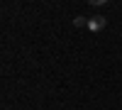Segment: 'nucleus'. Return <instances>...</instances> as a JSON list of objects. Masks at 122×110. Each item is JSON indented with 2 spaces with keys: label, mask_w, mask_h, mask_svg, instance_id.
Returning a JSON list of instances; mask_svg holds the SVG:
<instances>
[{
  "label": "nucleus",
  "mask_w": 122,
  "mask_h": 110,
  "mask_svg": "<svg viewBox=\"0 0 122 110\" xmlns=\"http://www.w3.org/2000/svg\"><path fill=\"white\" fill-rule=\"evenodd\" d=\"M107 25V20L103 15H93V17H88V29L90 32H100V29H105Z\"/></svg>",
  "instance_id": "obj_1"
}]
</instances>
